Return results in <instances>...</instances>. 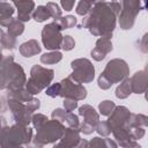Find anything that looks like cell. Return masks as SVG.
I'll return each mask as SVG.
<instances>
[{
    "instance_id": "2e32d148",
    "label": "cell",
    "mask_w": 148,
    "mask_h": 148,
    "mask_svg": "<svg viewBox=\"0 0 148 148\" xmlns=\"http://www.w3.org/2000/svg\"><path fill=\"white\" fill-rule=\"evenodd\" d=\"M80 133L81 132L79 130H74V128L67 127L65 130V133H64L62 138L60 139V143L62 146H65L66 148H76L77 143L81 140Z\"/></svg>"
},
{
    "instance_id": "7c38bea8",
    "label": "cell",
    "mask_w": 148,
    "mask_h": 148,
    "mask_svg": "<svg viewBox=\"0 0 148 148\" xmlns=\"http://www.w3.org/2000/svg\"><path fill=\"white\" fill-rule=\"evenodd\" d=\"M130 117H131V112L126 106H123V105L116 106L114 111L109 116L108 123H109L111 130L113 131L114 128L126 126Z\"/></svg>"
},
{
    "instance_id": "7bdbcfd3",
    "label": "cell",
    "mask_w": 148,
    "mask_h": 148,
    "mask_svg": "<svg viewBox=\"0 0 148 148\" xmlns=\"http://www.w3.org/2000/svg\"><path fill=\"white\" fill-rule=\"evenodd\" d=\"M105 53L103 52V51H101L98 47H94L92 50H91V57H92V59H95L96 61H101V60H103L104 58H105Z\"/></svg>"
},
{
    "instance_id": "7402d4cb",
    "label": "cell",
    "mask_w": 148,
    "mask_h": 148,
    "mask_svg": "<svg viewBox=\"0 0 148 148\" xmlns=\"http://www.w3.org/2000/svg\"><path fill=\"white\" fill-rule=\"evenodd\" d=\"M131 94H132L131 80L127 77L124 81H121L120 84L117 87V89H116V96H117V98L124 99V98H127Z\"/></svg>"
},
{
    "instance_id": "ba28073f",
    "label": "cell",
    "mask_w": 148,
    "mask_h": 148,
    "mask_svg": "<svg viewBox=\"0 0 148 148\" xmlns=\"http://www.w3.org/2000/svg\"><path fill=\"white\" fill-rule=\"evenodd\" d=\"M73 73L71 76L79 83H89L95 77V68L91 61L87 58L75 59L71 64Z\"/></svg>"
},
{
    "instance_id": "52a82bcc",
    "label": "cell",
    "mask_w": 148,
    "mask_h": 148,
    "mask_svg": "<svg viewBox=\"0 0 148 148\" xmlns=\"http://www.w3.org/2000/svg\"><path fill=\"white\" fill-rule=\"evenodd\" d=\"M6 105L9 109L15 124L28 126L31 123L32 113L29 111V109L24 103L17 102L12 98H7L5 95H2V106H6Z\"/></svg>"
},
{
    "instance_id": "d590c367",
    "label": "cell",
    "mask_w": 148,
    "mask_h": 148,
    "mask_svg": "<svg viewBox=\"0 0 148 148\" xmlns=\"http://www.w3.org/2000/svg\"><path fill=\"white\" fill-rule=\"evenodd\" d=\"M74 46H75V42H74L73 37L69 36V35H65V36L62 37L61 49H62L64 51H71V50L74 49Z\"/></svg>"
},
{
    "instance_id": "bcb514c9",
    "label": "cell",
    "mask_w": 148,
    "mask_h": 148,
    "mask_svg": "<svg viewBox=\"0 0 148 148\" xmlns=\"http://www.w3.org/2000/svg\"><path fill=\"white\" fill-rule=\"evenodd\" d=\"M60 5H61V7H62L66 12H71V10L73 9L74 5H75V1H73V0H62V1L60 2Z\"/></svg>"
},
{
    "instance_id": "836d02e7",
    "label": "cell",
    "mask_w": 148,
    "mask_h": 148,
    "mask_svg": "<svg viewBox=\"0 0 148 148\" xmlns=\"http://www.w3.org/2000/svg\"><path fill=\"white\" fill-rule=\"evenodd\" d=\"M60 91H61V83L60 82H56L50 84L46 89H45V94L50 97H57L60 96Z\"/></svg>"
},
{
    "instance_id": "74e56055",
    "label": "cell",
    "mask_w": 148,
    "mask_h": 148,
    "mask_svg": "<svg viewBox=\"0 0 148 148\" xmlns=\"http://www.w3.org/2000/svg\"><path fill=\"white\" fill-rule=\"evenodd\" d=\"M51 117H52V119H54V120H58V121H60V123H66V117H67V112H66V110L65 109H56V110H53L52 111V114H51Z\"/></svg>"
},
{
    "instance_id": "4dcf8cb0",
    "label": "cell",
    "mask_w": 148,
    "mask_h": 148,
    "mask_svg": "<svg viewBox=\"0 0 148 148\" xmlns=\"http://www.w3.org/2000/svg\"><path fill=\"white\" fill-rule=\"evenodd\" d=\"M45 6L47 7V9H49V12H50V14H51V17L54 18V21H58L59 18L62 17V16H61V15H62V12H61V9H60V7H59L58 3L50 1V2H47Z\"/></svg>"
},
{
    "instance_id": "6da1fadb",
    "label": "cell",
    "mask_w": 148,
    "mask_h": 148,
    "mask_svg": "<svg viewBox=\"0 0 148 148\" xmlns=\"http://www.w3.org/2000/svg\"><path fill=\"white\" fill-rule=\"evenodd\" d=\"M118 16L105 1H95L91 10L82 20V28H87L91 35L97 37L111 38L116 28V18Z\"/></svg>"
},
{
    "instance_id": "44dd1931",
    "label": "cell",
    "mask_w": 148,
    "mask_h": 148,
    "mask_svg": "<svg viewBox=\"0 0 148 148\" xmlns=\"http://www.w3.org/2000/svg\"><path fill=\"white\" fill-rule=\"evenodd\" d=\"M139 126V127H148V116L142 113H131V117L126 124V127Z\"/></svg>"
},
{
    "instance_id": "f1b7e54d",
    "label": "cell",
    "mask_w": 148,
    "mask_h": 148,
    "mask_svg": "<svg viewBox=\"0 0 148 148\" xmlns=\"http://www.w3.org/2000/svg\"><path fill=\"white\" fill-rule=\"evenodd\" d=\"M56 22L60 25V28H61L62 30H64V29L73 28V27H75L76 23H77L76 17H74L73 15H67V16H65V17H61V18H59V20L56 21Z\"/></svg>"
},
{
    "instance_id": "f546056e",
    "label": "cell",
    "mask_w": 148,
    "mask_h": 148,
    "mask_svg": "<svg viewBox=\"0 0 148 148\" xmlns=\"http://www.w3.org/2000/svg\"><path fill=\"white\" fill-rule=\"evenodd\" d=\"M96 47H98L101 51H103L105 54L110 53L112 51V43L110 38H105V37H101L96 40Z\"/></svg>"
},
{
    "instance_id": "8992f818",
    "label": "cell",
    "mask_w": 148,
    "mask_h": 148,
    "mask_svg": "<svg viewBox=\"0 0 148 148\" xmlns=\"http://www.w3.org/2000/svg\"><path fill=\"white\" fill-rule=\"evenodd\" d=\"M101 74L105 79H108V81L111 84L120 83L121 81L127 79V75L130 74V68L125 60L117 58V59L110 60Z\"/></svg>"
},
{
    "instance_id": "9f6ffc18",
    "label": "cell",
    "mask_w": 148,
    "mask_h": 148,
    "mask_svg": "<svg viewBox=\"0 0 148 148\" xmlns=\"http://www.w3.org/2000/svg\"><path fill=\"white\" fill-rule=\"evenodd\" d=\"M145 69H146V71H147V72H148V65H147V66H146V68H145Z\"/></svg>"
},
{
    "instance_id": "d6a6232c",
    "label": "cell",
    "mask_w": 148,
    "mask_h": 148,
    "mask_svg": "<svg viewBox=\"0 0 148 148\" xmlns=\"http://www.w3.org/2000/svg\"><path fill=\"white\" fill-rule=\"evenodd\" d=\"M46 121H49V118H47L45 114H42V113L34 114V116H32V119H31L32 126H34V128H36V130H39Z\"/></svg>"
},
{
    "instance_id": "816d5d0a",
    "label": "cell",
    "mask_w": 148,
    "mask_h": 148,
    "mask_svg": "<svg viewBox=\"0 0 148 148\" xmlns=\"http://www.w3.org/2000/svg\"><path fill=\"white\" fill-rule=\"evenodd\" d=\"M124 148H141V146H140L139 143H136L135 141H132V142H130L127 146H125Z\"/></svg>"
},
{
    "instance_id": "11a10c76",
    "label": "cell",
    "mask_w": 148,
    "mask_h": 148,
    "mask_svg": "<svg viewBox=\"0 0 148 148\" xmlns=\"http://www.w3.org/2000/svg\"><path fill=\"white\" fill-rule=\"evenodd\" d=\"M145 98H146V99L148 101V89H147V91L145 92Z\"/></svg>"
},
{
    "instance_id": "30bf717a",
    "label": "cell",
    "mask_w": 148,
    "mask_h": 148,
    "mask_svg": "<svg viewBox=\"0 0 148 148\" xmlns=\"http://www.w3.org/2000/svg\"><path fill=\"white\" fill-rule=\"evenodd\" d=\"M61 28L60 25L53 21L49 24H46L42 30V43L45 46V49L51 51H57L59 47H61L62 42V35H61Z\"/></svg>"
},
{
    "instance_id": "f6af8a7d",
    "label": "cell",
    "mask_w": 148,
    "mask_h": 148,
    "mask_svg": "<svg viewBox=\"0 0 148 148\" xmlns=\"http://www.w3.org/2000/svg\"><path fill=\"white\" fill-rule=\"evenodd\" d=\"M108 3H109V6H110V8L113 10V13H114L117 16H119V14H120V12H121V2L111 1V2H108Z\"/></svg>"
},
{
    "instance_id": "ab89813d",
    "label": "cell",
    "mask_w": 148,
    "mask_h": 148,
    "mask_svg": "<svg viewBox=\"0 0 148 148\" xmlns=\"http://www.w3.org/2000/svg\"><path fill=\"white\" fill-rule=\"evenodd\" d=\"M88 148H105L104 145V139L99 138V136H95L89 141Z\"/></svg>"
},
{
    "instance_id": "b9f144b4",
    "label": "cell",
    "mask_w": 148,
    "mask_h": 148,
    "mask_svg": "<svg viewBox=\"0 0 148 148\" xmlns=\"http://www.w3.org/2000/svg\"><path fill=\"white\" fill-rule=\"evenodd\" d=\"M25 105H27V108L29 109V111L32 113L34 111H36V110H38L39 109V106H40V101L38 99V98H32L31 101H29L28 103H25Z\"/></svg>"
},
{
    "instance_id": "603a6c76",
    "label": "cell",
    "mask_w": 148,
    "mask_h": 148,
    "mask_svg": "<svg viewBox=\"0 0 148 148\" xmlns=\"http://www.w3.org/2000/svg\"><path fill=\"white\" fill-rule=\"evenodd\" d=\"M23 31H24V24H23V22H21L17 18H14L7 27V34L14 38L22 35Z\"/></svg>"
},
{
    "instance_id": "f907efd6",
    "label": "cell",
    "mask_w": 148,
    "mask_h": 148,
    "mask_svg": "<svg viewBox=\"0 0 148 148\" xmlns=\"http://www.w3.org/2000/svg\"><path fill=\"white\" fill-rule=\"evenodd\" d=\"M1 148H23V147L22 146H16V145H10V143L1 142Z\"/></svg>"
},
{
    "instance_id": "277c9868",
    "label": "cell",
    "mask_w": 148,
    "mask_h": 148,
    "mask_svg": "<svg viewBox=\"0 0 148 148\" xmlns=\"http://www.w3.org/2000/svg\"><path fill=\"white\" fill-rule=\"evenodd\" d=\"M34 139L32 135V128L29 126H22V125H13L10 127H2L1 132V142L22 146L28 145Z\"/></svg>"
},
{
    "instance_id": "1f68e13d",
    "label": "cell",
    "mask_w": 148,
    "mask_h": 148,
    "mask_svg": "<svg viewBox=\"0 0 148 148\" xmlns=\"http://www.w3.org/2000/svg\"><path fill=\"white\" fill-rule=\"evenodd\" d=\"M96 132H97L99 135L108 138V136L112 133V130H111V127H110V125H109V123H108V120H106V121H99V123L97 124V126H96Z\"/></svg>"
},
{
    "instance_id": "7dc6e473",
    "label": "cell",
    "mask_w": 148,
    "mask_h": 148,
    "mask_svg": "<svg viewBox=\"0 0 148 148\" xmlns=\"http://www.w3.org/2000/svg\"><path fill=\"white\" fill-rule=\"evenodd\" d=\"M104 145H105V148H118L117 142L110 138H104Z\"/></svg>"
},
{
    "instance_id": "7a4b0ae2",
    "label": "cell",
    "mask_w": 148,
    "mask_h": 148,
    "mask_svg": "<svg viewBox=\"0 0 148 148\" xmlns=\"http://www.w3.org/2000/svg\"><path fill=\"white\" fill-rule=\"evenodd\" d=\"M27 84L25 73L21 65L14 62L12 54L2 56L1 60V89L16 90Z\"/></svg>"
},
{
    "instance_id": "ac0fdd59",
    "label": "cell",
    "mask_w": 148,
    "mask_h": 148,
    "mask_svg": "<svg viewBox=\"0 0 148 148\" xmlns=\"http://www.w3.org/2000/svg\"><path fill=\"white\" fill-rule=\"evenodd\" d=\"M18 51L23 57L30 58V57H34V56L40 53L42 47L39 46V44H38V42L36 39H30L28 42L22 43L20 45V47H18Z\"/></svg>"
},
{
    "instance_id": "f5cc1de1",
    "label": "cell",
    "mask_w": 148,
    "mask_h": 148,
    "mask_svg": "<svg viewBox=\"0 0 148 148\" xmlns=\"http://www.w3.org/2000/svg\"><path fill=\"white\" fill-rule=\"evenodd\" d=\"M53 148H66V147H65V146H62V145H61V143L59 142V143L54 145V146H53Z\"/></svg>"
},
{
    "instance_id": "f35d334b",
    "label": "cell",
    "mask_w": 148,
    "mask_h": 148,
    "mask_svg": "<svg viewBox=\"0 0 148 148\" xmlns=\"http://www.w3.org/2000/svg\"><path fill=\"white\" fill-rule=\"evenodd\" d=\"M77 108V101L72 99V98H65L64 99V109L66 110L67 113H71Z\"/></svg>"
},
{
    "instance_id": "484cf974",
    "label": "cell",
    "mask_w": 148,
    "mask_h": 148,
    "mask_svg": "<svg viewBox=\"0 0 148 148\" xmlns=\"http://www.w3.org/2000/svg\"><path fill=\"white\" fill-rule=\"evenodd\" d=\"M94 2L95 1H87V0H81L77 2V6H76V14L77 15H81V16H87L89 14V12L91 10L92 6H94Z\"/></svg>"
},
{
    "instance_id": "4fadbf2b",
    "label": "cell",
    "mask_w": 148,
    "mask_h": 148,
    "mask_svg": "<svg viewBox=\"0 0 148 148\" xmlns=\"http://www.w3.org/2000/svg\"><path fill=\"white\" fill-rule=\"evenodd\" d=\"M132 92L134 94H143L148 89V72L146 69L136 72L131 79Z\"/></svg>"
},
{
    "instance_id": "60d3db41",
    "label": "cell",
    "mask_w": 148,
    "mask_h": 148,
    "mask_svg": "<svg viewBox=\"0 0 148 148\" xmlns=\"http://www.w3.org/2000/svg\"><path fill=\"white\" fill-rule=\"evenodd\" d=\"M79 131L83 134H91L94 131H96V127L86 123V121H81L80 123V127H79Z\"/></svg>"
},
{
    "instance_id": "e0dca14e",
    "label": "cell",
    "mask_w": 148,
    "mask_h": 148,
    "mask_svg": "<svg viewBox=\"0 0 148 148\" xmlns=\"http://www.w3.org/2000/svg\"><path fill=\"white\" fill-rule=\"evenodd\" d=\"M13 3L6 2V1H1L0 2V24L2 27H8L9 23L14 20L12 16L15 12Z\"/></svg>"
},
{
    "instance_id": "5bb4252c",
    "label": "cell",
    "mask_w": 148,
    "mask_h": 148,
    "mask_svg": "<svg viewBox=\"0 0 148 148\" xmlns=\"http://www.w3.org/2000/svg\"><path fill=\"white\" fill-rule=\"evenodd\" d=\"M17 8V20L21 22H27L32 16V13L35 10V2L31 0H24V1H13L12 2Z\"/></svg>"
},
{
    "instance_id": "83f0119b",
    "label": "cell",
    "mask_w": 148,
    "mask_h": 148,
    "mask_svg": "<svg viewBox=\"0 0 148 148\" xmlns=\"http://www.w3.org/2000/svg\"><path fill=\"white\" fill-rule=\"evenodd\" d=\"M1 46L2 50H13L16 46V38L7 35L3 30H1Z\"/></svg>"
},
{
    "instance_id": "5b68a950",
    "label": "cell",
    "mask_w": 148,
    "mask_h": 148,
    "mask_svg": "<svg viewBox=\"0 0 148 148\" xmlns=\"http://www.w3.org/2000/svg\"><path fill=\"white\" fill-rule=\"evenodd\" d=\"M65 125L58 120H49L46 121L39 130H37V133L34 139H36L42 145H49L54 143L56 141H60L65 133Z\"/></svg>"
},
{
    "instance_id": "9a60e30c",
    "label": "cell",
    "mask_w": 148,
    "mask_h": 148,
    "mask_svg": "<svg viewBox=\"0 0 148 148\" xmlns=\"http://www.w3.org/2000/svg\"><path fill=\"white\" fill-rule=\"evenodd\" d=\"M79 116L83 117V121H86V123H88V124H90L95 127L101 121L99 120V114L89 104H83L82 106L79 108Z\"/></svg>"
},
{
    "instance_id": "db71d44e",
    "label": "cell",
    "mask_w": 148,
    "mask_h": 148,
    "mask_svg": "<svg viewBox=\"0 0 148 148\" xmlns=\"http://www.w3.org/2000/svg\"><path fill=\"white\" fill-rule=\"evenodd\" d=\"M143 8H145V9H146V10L148 12V0L143 2Z\"/></svg>"
},
{
    "instance_id": "e575fe53",
    "label": "cell",
    "mask_w": 148,
    "mask_h": 148,
    "mask_svg": "<svg viewBox=\"0 0 148 148\" xmlns=\"http://www.w3.org/2000/svg\"><path fill=\"white\" fill-rule=\"evenodd\" d=\"M66 124L69 128H74V130H79L80 127V120H79V117L74 113H67V117H66Z\"/></svg>"
},
{
    "instance_id": "3957f363",
    "label": "cell",
    "mask_w": 148,
    "mask_h": 148,
    "mask_svg": "<svg viewBox=\"0 0 148 148\" xmlns=\"http://www.w3.org/2000/svg\"><path fill=\"white\" fill-rule=\"evenodd\" d=\"M53 76H54L53 69L45 68L40 65H34L31 71H30V77L27 81L25 89L32 96L37 95L51 84Z\"/></svg>"
},
{
    "instance_id": "8d00e7d4",
    "label": "cell",
    "mask_w": 148,
    "mask_h": 148,
    "mask_svg": "<svg viewBox=\"0 0 148 148\" xmlns=\"http://www.w3.org/2000/svg\"><path fill=\"white\" fill-rule=\"evenodd\" d=\"M128 131H130V134L132 136V139L135 141V140H139L141 138L145 136V130L143 127H139V126H132V127H128Z\"/></svg>"
},
{
    "instance_id": "9c48e42d",
    "label": "cell",
    "mask_w": 148,
    "mask_h": 148,
    "mask_svg": "<svg viewBox=\"0 0 148 148\" xmlns=\"http://www.w3.org/2000/svg\"><path fill=\"white\" fill-rule=\"evenodd\" d=\"M142 9L141 1L126 0L121 1V12L119 14V25L124 30L132 29L136 18V15Z\"/></svg>"
},
{
    "instance_id": "d4e9b609",
    "label": "cell",
    "mask_w": 148,
    "mask_h": 148,
    "mask_svg": "<svg viewBox=\"0 0 148 148\" xmlns=\"http://www.w3.org/2000/svg\"><path fill=\"white\" fill-rule=\"evenodd\" d=\"M50 17H51V14H50L47 7L46 6H43V5L42 6H38L34 10V13H32V18L36 22H44V21L49 20Z\"/></svg>"
},
{
    "instance_id": "8fae6325",
    "label": "cell",
    "mask_w": 148,
    "mask_h": 148,
    "mask_svg": "<svg viewBox=\"0 0 148 148\" xmlns=\"http://www.w3.org/2000/svg\"><path fill=\"white\" fill-rule=\"evenodd\" d=\"M60 96L62 98H72L75 101H82L87 97V89L83 84L75 81L71 75L65 77L61 82Z\"/></svg>"
},
{
    "instance_id": "ffe728a7",
    "label": "cell",
    "mask_w": 148,
    "mask_h": 148,
    "mask_svg": "<svg viewBox=\"0 0 148 148\" xmlns=\"http://www.w3.org/2000/svg\"><path fill=\"white\" fill-rule=\"evenodd\" d=\"M5 96L7 98H12V99H15L21 103H28L29 101H31L34 98L32 95L25 88H20L16 90H8V92L5 94Z\"/></svg>"
},
{
    "instance_id": "681fc988",
    "label": "cell",
    "mask_w": 148,
    "mask_h": 148,
    "mask_svg": "<svg viewBox=\"0 0 148 148\" xmlns=\"http://www.w3.org/2000/svg\"><path fill=\"white\" fill-rule=\"evenodd\" d=\"M88 145H89V141H87L86 139H81L80 142L77 143L76 148H88Z\"/></svg>"
},
{
    "instance_id": "d6986e66",
    "label": "cell",
    "mask_w": 148,
    "mask_h": 148,
    "mask_svg": "<svg viewBox=\"0 0 148 148\" xmlns=\"http://www.w3.org/2000/svg\"><path fill=\"white\" fill-rule=\"evenodd\" d=\"M112 134H113L114 139L117 140L118 145L121 146L123 148H124L125 146H127L130 142L134 141V140L132 139V136H131V134H130V131H128V128H127L126 126L114 128V130L112 131Z\"/></svg>"
},
{
    "instance_id": "c3c4849f",
    "label": "cell",
    "mask_w": 148,
    "mask_h": 148,
    "mask_svg": "<svg viewBox=\"0 0 148 148\" xmlns=\"http://www.w3.org/2000/svg\"><path fill=\"white\" fill-rule=\"evenodd\" d=\"M44 145H42L40 142H38L36 139H32L28 145H27V148H43Z\"/></svg>"
},
{
    "instance_id": "ee69618b",
    "label": "cell",
    "mask_w": 148,
    "mask_h": 148,
    "mask_svg": "<svg viewBox=\"0 0 148 148\" xmlns=\"http://www.w3.org/2000/svg\"><path fill=\"white\" fill-rule=\"evenodd\" d=\"M140 50L143 53H148V32H146L140 39Z\"/></svg>"
},
{
    "instance_id": "4316f807",
    "label": "cell",
    "mask_w": 148,
    "mask_h": 148,
    "mask_svg": "<svg viewBox=\"0 0 148 148\" xmlns=\"http://www.w3.org/2000/svg\"><path fill=\"white\" fill-rule=\"evenodd\" d=\"M114 109H116V104L112 101H108L106 99V101H103V102H101L98 104V110H99V113L102 116L109 117L114 111Z\"/></svg>"
},
{
    "instance_id": "cb8c5ba5",
    "label": "cell",
    "mask_w": 148,
    "mask_h": 148,
    "mask_svg": "<svg viewBox=\"0 0 148 148\" xmlns=\"http://www.w3.org/2000/svg\"><path fill=\"white\" fill-rule=\"evenodd\" d=\"M62 59V54L59 51H51L47 53H44L40 56V62L45 65H53L59 62Z\"/></svg>"
}]
</instances>
